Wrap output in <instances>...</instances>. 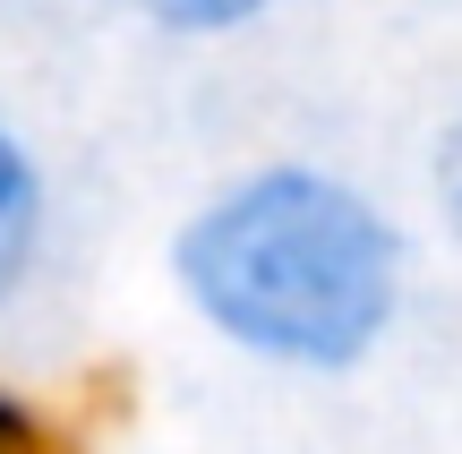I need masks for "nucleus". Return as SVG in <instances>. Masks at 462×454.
<instances>
[{
	"label": "nucleus",
	"instance_id": "nucleus-1",
	"mask_svg": "<svg viewBox=\"0 0 462 454\" xmlns=\"http://www.w3.org/2000/svg\"><path fill=\"white\" fill-rule=\"evenodd\" d=\"M163 274L231 360L274 377H351L411 309V232L368 181L265 154L171 223Z\"/></svg>",
	"mask_w": 462,
	"mask_h": 454
},
{
	"label": "nucleus",
	"instance_id": "nucleus-2",
	"mask_svg": "<svg viewBox=\"0 0 462 454\" xmlns=\"http://www.w3.org/2000/svg\"><path fill=\"white\" fill-rule=\"evenodd\" d=\"M51 223H60V198H51L43 146H34L26 120L0 103V318H9L34 283H43Z\"/></svg>",
	"mask_w": 462,
	"mask_h": 454
},
{
	"label": "nucleus",
	"instance_id": "nucleus-3",
	"mask_svg": "<svg viewBox=\"0 0 462 454\" xmlns=\"http://www.w3.org/2000/svg\"><path fill=\"white\" fill-rule=\"evenodd\" d=\"M112 9L163 43H240L248 26L274 17V0H112Z\"/></svg>",
	"mask_w": 462,
	"mask_h": 454
},
{
	"label": "nucleus",
	"instance_id": "nucleus-4",
	"mask_svg": "<svg viewBox=\"0 0 462 454\" xmlns=\"http://www.w3.org/2000/svg\"><path fill=\"white\" fill-rule=\"evenodd\" d=\"M429 206H437L446 249L462 257V103L446 112V129H437V146H429Z\"/></svg>",
	"mask_w": 462,
	"mask_h": 454
},
{
	"label": "nucleus",
	"instance_id": "nucleus-5",
	"mask_svg": "<svg viewBox=\"0 0 462 454\" xmlns=\"http://www.w3.org/2000/svg\"><path fill=\"white\" fill-rule=\"evenodd\" d=\"M0 454H60V429L17 377H0Z\"/></svg>",
	"mask_w": 462,
	"mask_h": 454
}]
</instances>
